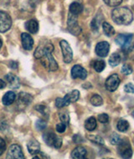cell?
<instances>
[{"mask_svg":"<svg viewBox=\"0 0 134 159\" xmlns=\"http://www.w3.org/2000/svg\"><path fill=\"white\" fill-rule=\"evenodd\" d=\"M6 150V143L3 138L0 137V156Z\"/></svg>","mask_w":134,"mask_h":159,"instance_id":"cell-40","label":"cell"},{"mask_svg":"<svg viewBox=\"0 0 134 159\" xmlns=\"http://www.w3.org/2000/svg\"><path fill=\"white\" fill-rule=\"evenodd\" d=\"M12 19L6 12L0 11V33H5L11 28Z\"/></svg>","mask_w":134,"mask_h":159,"instance_id":"cell-9","label":"cell"},{"mask_svg":"<svg viewBox=\"0 0 134 159\" xmlns=\"http://www.w3.org/2000/svg\"><path fill=\"white\" fill-rule=\"evenodd\" d=\"M43 139L44 143L49 147H53L55 148H60L62 146V139L61 137H58L53 132H46L43 134Z\"/></svg>","mask_w":134,"mask_h":159,"instance_id":"cell-4","label":"cell"},{"mask_svg":"<svg viewBox=\"0 0 134 159\" xmlns=\"http://www.w3.org/2000/svg\"><path fill=\"white\" fill-rule=\"evenodd\" d=\"M110 49V44L107 41H101L96 45V54L100 57H106L108 55Z\"/></svg>","mask_w":134,"mask_h":159,"instance_id":"cell-15","label":"cell"},{"mask_svg":"<svg viewBox=\"0 0 134 159\" xmlns=\"http://www.w3.org/2000/svg\"><path fill=\"white\" fill-rule=\"evenodd\" d=\"M71 77L73 79L85 80L87 77V71L80 65H76L71 69Z\"/></svg>","mask_w":134,"mask_h":159,"instance_id":"cell-14","label":"cell"},{"mask_svg":"<svg viewBox=\"0 0 134 159\" xmlns=\"http://www.w3.org/2000/svg\"><path fill=\"white\" fill-rule=\"evenodd\" d=\"M129 55L131 57L134 58V45L132 47H131V49H129Z\"/></svg>","mask_w":134,"mask_h":159,"instance_id":"cell-44","label":"cell"},{"mask_svg":"<svg viewBox=\"0 0 134 159\" xmlns=\"http://www.w3.org/2000/svg\"><path fill=\"white\" fill-rule=\"evenodd\" d=\"M28 151L31 155H36L40 152V144L38 141L31 140L27 144Z\"/></svg>","mask_w":134,"mask_h":159,"instance_id":"cell-18","label":"cell"},{"mask_svg":"<svg viewBox=\"0 0 134 159\" xmlns=\"http://www.w3.org/2000/svg\"><path fill=\"white\" fill-rule=\"evenodd\" d=\"M112 19L117 25H128L133 20V14L126 7L116 8L112 12Z\"/></svg>","mask_w":134,"mask_h":159,"instance_id":"cell-1","label":"cell"},{"mask_svg":"<svg viewBox=\"0 0 134 159\" xmlns=\"http://www.w3.org/2000/svg\"><path fill=\"white\" fill-rule=\"evenodd\" d=\"M33 101V96L26 92H20L18 98V103L17 106L20 110H24Z\"/></svg>","mask_w":134,"mask_h":159,"instance_id":"cell-13","label":"cell"},{"mask_svg":"<svg viewBox=\"0 0 134 159\" xmlns=\"http://www.w3.org/2000/svg\"><path fill=\"white\" fill-rule=\"evenodd\" d=\"M5 80L8 81V85L11 89H18L20 86L19 79L14 74H11V73L7 74L5 75Z\"/></svg>","mask_w":134,"mask_h":159,"instance_id":"cell-17","label":"cell"},{"mask_svg":"<svg viewBox=\"0 0 134 159\" xmlns=\"http://www.w3.org/2000/svg\"><path fill=\"white\" fill-rule=\"evenodd\" d=\"M69 10H70L71 14H75V15H79L83 11V6L78 2H74L70 5Z\"/></svg>","mask_w":134,"mask_h":159,"instance_id":"cell-22","label":"cell"},{"mask_svg":"<svg viewBox=\"0 0 134 159\" xmlns=\"http://www.w3.org/2000/svg\"><path fill=\"white\" fill-rule=\"evenodd\" d=\"M54 51V45L49 42H44L40 44L35 51V57L36 59H40L47 52L52 53Z\"/></svg>","mask_w":134,"mask_h":159,"instance_id":"cell-10","label":"cell"},{"mask_svg":"<svg viewBox=\"0 0 134 159\" xmlns=\"http://www.w3.org/2000/svg\"><path fill=\"white\" fill-rule=\"evenodd\" d=\"M132 116H133V117H134V111L132 113Z\"/></svg>","mask_w":134,"mask_h":159,"instance_id":"cell-46","label":"cell"},{"mask_svg":"<svg viewBox=\"0 0 134 159\" xmlns=\"http://www.w3.org/2000/svg\"><path fill=\"white\" fill-rule=\"evenodd\" d=\"M104 3L107 4L110 7H117V6L120 5L122 0H103Z\"/></svg>","mask_w":134,"mask_h":159,"instance_id":"cell-35","label":"cell"},{"mask_svg":"<svg viewBox=\"0 0 134 159\" xmlns=\"http://www.w3.org/2000/svg\"><path fill=\"white\" fill-rule=\"evenodd\" d=\"M87 152L83 147H77L71 152V157L74 159H83L86 157Z\"/></svg>","mask_w":134,"mask_h":159,"instance_id":"cell-19","label":"cell"},{"mask_svg":"<svg viewBox=\"0 0 134 159\" xmlns=\"http://www.w3.org/2000/svg\"><path fill=\"white\" fill-rule=\"evenodd\" d=\"M66 126H67L66 124L63 123V122H60V123L56 125V131L59 133H63L66 130Z\"/></svg>","mask_w":134,"mask_h":159,"instance_id":"cell-38","label":"cell"},{"mask_svg":"<svg viewBox=\"0 0 134 159\" xmlns=\"http://www.w3.org/2000/svg\"><path fill=\"white\" fill-rule=\"evenodd\" d=\"M90 103L91 105H93L95 107H100L103 104V100L99 95L95 94L91 98H90Z\"/></svg>","mask_w":134,"mask_h":159,"instance_id":"cell-31","label":"cell"},{"mask_svg":"<svg viewBox=\"0 0 134 159\" xmlns=\"http://www.w3.org/2000/svg\"><path fill=\"white\" fill-rule=\"evenodd\" d=\"M117 128L119 132H127L129 128V123L128 121L126 120H119L117 124Z\"/></svg>","mask_w":134,"mask_h":159,"instance_id":"cell-27","label":"cell"},{"mask_svg":"<svg viewBox=\"0 0 134 159\" xmlns=\"http://www.w3.org/2000/svg\"><path fill=\"white\" fill-rule=\"evenodd\" d=\"M35 109L36 111H38L39 112L41 113L42 115L45 116V117H48L49 114V110L48 109V107H45L44 105H37L35 107Z\"/></svg>","mask_w":134,"mask_h":159,"instance_id":"cell-29","label":"cell"},{"mask_svg":"<svg viewBox=\"0 0 134 159\" xmlns=\"http://www.w3.org/2000/svg\"><path fill=\"white\" fill-rule=\"evenodd\" d=\"M34 158H49V157L45 156V154L39 152L38 154H36L35 157H34Z\"/></svg>","mask_w":134,"mask_h":159,"instance_id":"cell-42","label":"cell"},{"mask_svg":"<svg viewBox=\"0 0 134 159\" xmlns=\"http://www.w3.org/2000/svg\"><path fill=\"white\" fill-rule=\"evenodd\" d=\"M21 42L23 48L26 50H31L34 46V39L27 33H23L21 34Z\"/></svg>","mask_w":134,"mask_h":159,"instance_id":"cell-16","label":"cell"},{"mask_svg":"<svg viewBox=\"0 0 134 159\" xmlns=\"http://www.w3.org/2000/svg\"><path fill=\"white\" fill-rule=\"evenodd\" d=\"M25 29L27 30L30 33L35 34L39 30V23L35 19H30L29 21L25 23Z\"/></svg>","mask_w":134,"mask_h":159,"instance_id":"cell-20","label":"cell"},{"mask_svg":"<svg viewBox=\"0 0 134 159\" xmlns=\"http://www.w3.org/2000/svg\"><path fill=\"white\" fill-rule=\"evenodd\" d=\"M80 98V91L77 90H74L70 93L66 94V96L63 98H57L55 100V107L57 108L67 107L71 103H74L77 102Z\"/></svg>","mask_w":134,"mask_h":159,"instance_id":"cell-2","label":"cell"},{"mask_svg":"<svg viewBox=\"0 0 134 159\" xmlns=\"http://www.w3.org/2000/svg\"><path fill=\"white\" fill-rule=\"evenodd\" d=\"M121 71L122 73L124 75H131L132 73V66L130 65H124L122 66V68L121 70Z\"/></svg>","mask_w":134,"mask_h":159,"instance_id":"cell-36","label":"cell"},{"mask_svg":"<svg viewBox=\"0 0 134 159\" xmlns=\"http://www.w3.org/2000/svg\"><path fill=\"white\" fill-rule=\"evenodd\" d=\"M39 60L41 61L40 62L42 66H44L46 70H48L49 71H55L59 68L57 62L55 61V60L52 56V53H45Z\"/></svg>","mask_w":134,"mask_h":159,"instance_id":"cell-3","label":"cell"},{"mask_svg":"<svg viewBox=\"0 0 134 159\" xmlns=\"http://www.w3.org/2000/svg\"><path fill=\"white\" fill-rule=\"evenodd\" d=\"M7 158L8 159H23L25 158L24 153L20 146L17 144H13L8 148Z\"/></svg>","mask_w":134,"mask_h":159,"instance_id":"cell-12","label":"cell"},{"mask_svg":"<svg viewBox=\"0 0 134 159\" xmlns=\"http://www.w3.org/2000/svg\"><path fill=\"white\" fill-rule=\"evenodd\" d=\"M98 121L101 122V123H107L108 121H109V116L107 114H100L98 116Z\"/></svg>","mask_w":134,"mask_h":159,"instance_id":"cell-37","label":"cell"},{"mask_svg":"<svg viewBox=\"0 0 134 159\" xmlns=\"http://www.w3.org/2000/svg\"><path fill=\"white\" fill-rule=\"evenodd\" d=\"M47 126V122L42 119H39L35 122V127L38 131H43L44 129L46 128Z\"/></svg>","mask_w":134,"mask_h":159,"instance_id":"cell-32","label":"cell"},{"mask_svg":"<svg viewBox=\"0 0 134 159\" xmlns=\"http://www.w3.org/2000/svg\"><path fill=\"white\" fill-rule=\"evenodd\" d=\"M133 35L132 34H118L115 39L116 44L121 46L123 49H128L132 43Z\"/></svg>","mask_w":134,"mask_h":159,"instance_id":"cell-7","label":"cell"},{"mask_svg":"<svg viewBox=\"0 0 134 159\" xmlns=\"http://www.w3.org/2000/svg\"><path fill=\"white\" fill-rule=\"evenodd\" d=\"M15 99H16V95L14 91H8L3 96L2 102H3V104L4 106H10L14 103Z\"/></svg>","mask_w":134,"mask_h":159,"instance_id":"cell-21","label":"cell"},{"mask_svg":"<svg viewBox=\"0 0 134 159\" xmlns=\"http://www.w3.org/2000/svg\"><path fill=\"white\" fill-rule=\"evenodd\" d=\"M102 19H103V17H102L101 14H97V15L92 19V21H91L90 24V26L92 30H98L99 27H100V25H101V21H102Z\"/></svg>","mask_w":134,"mask_h":159,"instance_id":"cell-23","label":"cell"},{"mask_svg":"<svg viewBox=\"0 0 134 159\" xmlns=\"http://www.w3.org/2000/svg\"><path fill=\"white\" fill-rule=\"evenodd\" d=\"M124 91H126L127 93H134V85L128 83L124 86Z\"/></svg>","mask_w":134,"mask_h":159,"instance_id":"cell-39","label":"cell"},{"mask_svg":"<svg viewBox=\"0 0 134 159\" xmlns=\"http://www.w3.org/2000/svg\"><path fill=\"white\" fill-rule=\"evenodd\" d=\"M92 67L96 72H101L106 67L104 61H94L92 62Z\"/></svg>","mask_w":134,"mask_h":159,"instance_id":"cell-28","label":"cell"},{"mask_svg":"<svg viewBox=\"0 0 134 159\" xmlns=\"http://www.w3.org/2000/svg\"><path fill=\"white\" fill-rule=\"evenodd\" d=\"M121 55L118 53H113L109 58V65L112 67H115V66H118L121 62Z\"/></svg>","mask_w":134,"mask_h":159,"instance_id":"cell-26","label":"cell"},{"mask_svg":"<svg viewBox=\"0 0 134 159\" xmlns=\"http://www.w3.org/2000/svg\"><path fill=\"white\" fill-rule=\"evenodd\" d=\"M6 85H7V84L5 83V81L0 80V90H1V89H4V88L6 87Z\"/></svg>","mask_w":134,"mask_h":159,"instance_id":"cell-43","label":"cell"},{"mask_svg":"<svg viewBox=\"0 0 134 159\" xmlns=\"http://www.w3.org/2000/svg\"><path fill=\"white\" fill-rule=\"evenodd\" d=\"M96 126H97V123H96V118L94 116H91V117H89L85 121V129L89 131V132H92L96 129Z\"/></svg>","mask_w":134,"mask_h":159,"instance_id":"cell-24","label":"cell"},{"mask_svg":"<svg viewBox=\"0 0 134 159\" xmlns=\"http://www.w3.org/2000/svg\"><path fill=\"white\" fill-rule=\"evenodd\" d=\"M121 141H122V139L116 132L112 133V135L110 137V142H111L112 145H118L121 143Z\"/></svg>","mask_w":134,"mask_h":159,"instance_id":"cell-34","label":"cell"},{"mask_svg":"<svg viewBox=\"0 0 134 159\" xmlns=\"http://www.w3.org/2000/svg\"><path fill=\"white\" fill-rule=\"evenodd\" d=\"M118 152L122 158H130L132 156L131 145L127 141H121V143L118 144Z\"/></svg>","mask_w":134,"mask_h":159,"instance_id":"cell-8","label":"cell"},{"mask_svg":"<svg viewBox=\"0 0 134 159\" xmlns=\"http://www.w3.org/2000/svg\"><path fill=\"white\" fill-rule=\"evenodd\" d=\"M60 120L61 121V122H63V123L66 124V125H69L70 123V116L67 112H60Z\"/></svg>","mask_w":134,"mask_h":159,"instance_id":"cell-33","label":"cell"},{"mask_svg":"<svg viewBox=\"0 0 134 159\" xmlns=\"http://www.w3.org/2000/svg\"><path fill=\"white\" fill-rule=\"evenodd\" d=\"M2 45H3V42H2V39H0V49L2 48Z\"/></svg>","mask_w":134,"mask_h":159,"instance_id":"cell-45","label":"cell"},{"mask_svg":"<svg viewBox=\"0 0 134 159\" xmlns=\"http://www.w3.org/2000/svg\"><path fill=\"white\" fill-rule=\"evenodd\" d=\"M121 80L120 78L117 74H113L112 75H110L106 80L105 85H106V89L108 91L113 92L115 91L118 88L119 85H120Z\"/></svg>","mask_w":134,"mask_h":159,"instance_id":"cell-11","label":"cell"},{"mask_svg":"<svg viewBox=\"0 0 134 159\" xmlns=\"http://www.w3.org/2000/svg\"><path fill=\"white\" fill-rule=\"evenodd\" d=\"M102 28H103V32L107 37H112L115 34V30L110 25L109 23L103 22L102 23Z\"/></svg>","mask_w":134,"mask_h":159,"instance_id":"cell-25","label":"cell"},{"mask_svg":"<svg viewBox=\"0 0 134 159\" xmlns=\"http://www.w3.org/2000/svg\"><path fill=\"white\" fill-rule=\"evenodd\" d=\"M73 141H74L75 143H81L83 142V138L80 135L76 134L73 137Z\"/></svg>","mask_w":134,"mask_h":159,"instance_id":"cell-41","label":"cell"},{"mask_svg":"<svg viewBox=\"0 0 134 159\" xmlns=\"http://www.w3.org/2000/svg\"><path fill=\"white\" fill-rule=\"evenodd\" d=\"M60 45L61 48V51H62V55H63L64 62L66 64L71 63L73 60V51L69 43L63 39L60 42Z\"/></svg>","mask_w":134,"mask_h":159,"instance_id":"cell-6","label":"cell"},{"mask_svg":"<svg viewBox=\"0 0 134 159\" xmlns=\"http://www.w3.org/2000/svg\"><path fill=\"white\" fill-rule=\"evenodd\" d=\"M87 138L92 143H96L98 145H104V140L101 137H99L98 135H88Z\"/></svg>","mask_w":134,"mask_h":159,"instance_id":"cell-30","label":"cell"},{"mask_svg":"<svg viewBox=\"0 0 134 159\" xmlns=\"http://www.w3.org/2000/svg\"><path fill=\"white\" fill-rule=\"evenodd\" d=\"M67 26H68L69 32L73 35H79L81 32V29L78 25V21H77V15L70 13L68 16V21H67Z\"/></svg>","mask_w":134,"mask_h":159,"instance_id":"cell-5","label":"cell"}]
</instances>
